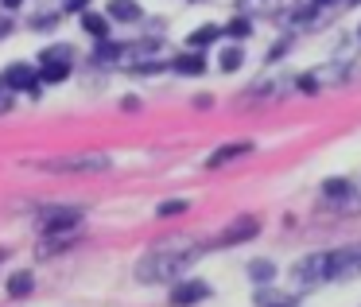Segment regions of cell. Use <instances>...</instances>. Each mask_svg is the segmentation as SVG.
<instances>
[{
    "mask_svg": "<svg viewBox=\"0 0 361 307\" xmlns=\"http://www.w3.org/2000/svg\"><path fill=\"white\" fill-rule=\"evenodd\" d=\"M206 296H210V288L190 280V284H179V288L171 291V303L175 307H187V303H198V299H206Z\"/></svg>",
    "mask_w": 361,
    "mask_h": 307,
    "instance_id": "52a82bcc",
    "label": "cell"
},
{
    "mask_svg": "<svg viewBox=\"0 0 361 307\" xmlns=\"http://www.w3.org/2000/svg\"><path fill=\"white\" fill-rule=\"evenodd\" d=\"M175 71H179V74H202L206 71V59L202 55H183V59H175Z\"/></svg>",
    "mask_w": 361,
    "mask_h": 307,
    "instance_id": "4fadbf2b",
    "label": "cell"
},
{
    "mask_svg": "<svg viewBox=\"0 0 361 307\" xmlns=\"http://www.w3.org/2000/svg\"><path fill=\"white\" fill-rule=\"evenodd\" d=\"M159 214H164V218H175V214H187V203H179V198H175V203H164V206H159Z\"/></svg>",
    "mask_w": 361,
    "mask_h": 307,
    "instance_id": "d6986e66",
    "label": "cell"
},
{
    "mask_svg": "<svg viewBox=\"0 0 361 307\" xmlns=\"http://www.w3.org/2000/svg\"><path fill=\"white\" fill-rule=\"evenodd\" d=\"M0 257H4V253H0Z\"/></svg>",
    "mask_w": 361,
    "mask_h": 307,
    "instance_id": "83f0119b",
    "label": "cell"
},
{
    "mask_svg": "<svg viewBox=\"0 0 361 307\" xmlns=\"http://www.w3.org/2000/svg\"><path fill=\"white\" fill-rule=\"evenodd\" d=\"M4 86H8V90H27L32 97H39L35 71H32V66H24V63H16V66H8V71H4Z\"/></svg>",
    "mask_w": 361,
    "mask_h": 307,
    "instance_id": "5b68a950",
    "label": "cell"
},
{
    "mask_svg": "<svg viewBox=\"0 0 361 307\" xmlns=\"http://www.w3.org/2000/svg\"><path fill=\"white\" fill-rule=\"evenodd\" d=\"M4 4H8V8H20V4H24V0H4Z\"/></svg>",
    "mask_w": 361,
    "mask_h": 307,
    "instance_id": "d4e9b609",
    "label": "cell"
},
{
    "mask_svg": "<svg viewBox=\"0 0 361 307\" xmlns=\"http://www.w3.org/2000/svg\"><path fill=\"white\" fill-rule=\"evenodd\" d=\"M226 32H229V35H249V20H233Z\"/></svg>",
    "mask_w": 361,
    "mask_h": 307,
    "instance_id": "44dd1931",
    "label": "cell"
},
{
    "mask_svg": "<svg viewBox=\"0 0 361 307\" xmlns=\"http://www.w3.org/2000/svg\"><path fill=\"white\" fill-rule=\"evenodd\" d=\"M109 16L133 24V20H140V4H136V0H109Z\"/></svg>",
    "mask_w": 361,
    "mask_h": 307,
    "instance_id": "30bf717a",
    "label": "cell"
},
{
    "mask_svg": "<svg viewBox=\"0 0 361 307\" xmlns=\"http://www.w3.org/2000/svg\"><path fill=\"white\" fill-rule=\"evenodd\" d=\"M32 288H35V276H32V272H16V276L8 280V296H16V299H24Z\"/></svg>",
    "mask_w": 361,
    "mask_h": 307,
    "instance_id": "8fae6325",
    "label": "cell"
},
{
    "mask_svg": "<svg viewBox=\"0 0 361 307\" xmlns=\"http://www.w3.org/2000/svg\"><path fill=\"white\" fill-rule=\"evenodd\" d=\"M82 28H86L94 40H105V35H109V24H105V16H94V12H86V16H82Z\"/></svg>",
    "mask_w": 361,
    "mask_h": 307,
    "instance_id": "7c38bea8",
    "label": "cell"
},
{
    "mask_svg": "<svg viewBox=\"0 0 361 307\" xmlns=\"http://www.w3.org/2000/svg\"><path fill=\"white\" fill-rule=\"evenodd\" d=\"M350 4H361V0H350Z\"/></svg>",
    "mask_w": 361,
    "mask_h": 307,
    "instance_id": "4316f807",
    "label": "cell"
},
{
    "mask_svg": "<svg viewBox=\"0 0 361 307\" xmlns=\"http://www.w3.org/2000/svg\"><path fill=\"white\" fill-rule=\"evenodd\" d=\"M295 288H314V284H326V253H314V257L299 260L295 272H291Z\"/></svg>",
    "mask_w": 361,
    "mask_h": 307,
    "instance_id": "3957f363",
    "label": "cell"
},
{
    "mask_svg": "<svg viewBox=\"0 0 361 307\" xmlns=\"http://www.w3.org/2000/svg\"><path fill=\"white\" fill-rule=\"evenodd\" d=\"M78 222H82L78 210H55V214H47L43 229H47V234H63V229H74Z\"/></svg>",
    "mask_w": 361,
    "mask_h": 307,
    "instance_id": "ba28073f",
    "label": "cell"
},
{
    "mask_svg": "<svg viewBox=\"0 0 361 307\" xmlns=\"http://www.w3.org/2000/svg\"><path fill=\"white\" fill-rule=\"evenodd\" d=\"M299 90H303V94H314V90H319V82H314L311 74H303V78H299Z\"/></svg>",
    "mask_w": 361,
    "mask_h": 307,
    "instance_id": "603a6c76",
    "label": "cell"
},
{
    "mask_svg": "<svg viewBox=\"0 0 361 307\" xmlns=\"http://www.w3.org/2000/svg\"><path fill=\"white\" fill-rule=\"evenodd\" d=\"M322 191H326L330 198H338V195H345V191H350V183H345V179H330V183H326V187H322Z\"/></svg>",
    "mask_w": 361,
    "mask_h": 307,
    "instance_id": "ffe728a7",
    "label": "cell"
},
{
    "mask_svg": "<svg viewBox=\"0 0 361 307\" xmlns=\"http://www.w3.org/2000/svg\"><path fill=\"white\" fill-rule=\"evenodd\" d=\"M43 66H55V63H71V47H63V43H55V47H47L39 55Z\"/></svg>",
    "mask_w": 361,
    "mask_h": 307,
    "instance_id": "5bb4252c",
    "label": "cell"
},
{
    "mask_svg": "<svg viewBox=\"0 0 361 307\" xmlns=\"http://www.w3.org/2000/svg\"><path fill=\"white\" fill-rule=\"evenodd\" d=\"M357 35H361V32H357Z\"/></svg>",
    "mask_w": 361,
    "mask_h": 307,
    "instance_id": "f1b7e54d",
    "label": "cell"
},
{
    "mask_svg": "<svg viewBox=\"0 0 361 307\" xmlns=\"http://www.w3.org/2000/svg\"><path fill=\"white\" fill-rule=\"evenodd\" d=\"M8 94H12V90L4 86V78H0V113H4V109H12V97H8Z\"/></svg>",
    "mask_w": 361,
    "mask_h": 307,
    "instance_id": "7402d4cb",
    "label": "cell"
},
{
    "mask_svg": "<svg viewBox=\"0 0 361 307\" xmlns=\"http://www.w3.org/2000/svg\"><path fill=\"white\" fill-rule=\"evenodd\" d=\"M198 249H202V245H198L195 237H183V234L164 237V241H156V245H152V249L140 257V265H136V280H144V284L175 280V276H179L183 268L190 265V260L202 257Z\"/></svg>",
    "mask_w": 361,
    "mask_h": 307,
    "instance_id": "6da1fadb",
    "label": "cell"
},
{
    "mask_svg": "<svg viewBox=\"0 0 361 307\" xmlns=\"http://www.w3.org/2000/svg\"><path fill=\"white\" fill-rule=\"evenodd\" d=\"M257 234H260L257 218H237V222H229V226L218 234V245L221 249H226V245H241V241H249V237H257Z\"/></svg>",
    "mask_w": 361,
    "mask_h": 307,
    "instance_id": "277c9868",
    "label": "cell"
},
{
    "mask_svg": "<svg viewBox=\"0 0 361 307\" xmlns=\"http://www.w3.org/2000/svg\"><path fill=\"white\" fill-rule=\"evenodd\" d=\"M71 74V63H55V66H43V82H63Z\"/></svg>",
    "mask_w": 361,
    "mask_h": 307,
    "instance_id": "9a60e30c",
    "label": "cell"
},
{
    "mask_svg": "<svg viewBox=\"0 0 361 307\" xmlns=\"http://www.w3.org/2000/svg\"><path fill=\"white\" fill-rule=\"evenodd\" d=\"M319 4H330V0H319Z\"/></svg>",
    "mask_w": 361,
    "mask_h": 307,
    "instance_id": "484cf974",
    "label": "cell"
},
{
    "mask_svg": "<svg viewBox=\"0 0 361 307\" xmlns=\"http://www.w3.org/2000/svg\"><path fill=\"white\" fill-rule=\"evenodd\" d=\"M272 272H276V268L268 265V260H252V265H249V276H252V280H272Z\"/></svg>",
    "mask_w": 361,
    "mask_h": 307,
    "instance_id": "2e32d148",
    "label": "cell"
},
{
    "mask_svg": "<svg viewBox=\"0 0 361 307\" xmlns=\"http://www.w3.org/2000/svg\"><path fill=\"white\" fill-rule=\"evenodd\" d=\"M86 4H90V0H66V12H82Z\"/></svg>",
    "mask_w": 361,
    "mask_h": 307,
    "instance_id": "cb8c5ba5",
    "label": "cell"
},
{
    "mask_svg": "<svg viewBox=\"0 0 361 307\" xmlns=\"http://www.w3.org/2000/svg\"><path fill=\"white\" fill-rule=\"evenodd\" d=\"M249 152H252V144H245V140L241 144H226V148H218L210 159H206V164L218 167V164H229V159H237V156H249Z\"/></svg>",
    "mask_w": 361,
    "mask_h": 307,
    "instance_id": "9c48e42d",
    "label": "cell"
},
{
    "mask_svg": "<svg viewBox=\"0 0 361 307\" xmlns=\"http://www.w3.org/2000/svg\"><path fill=\"white\" fill-rule=\"evenodd\" d=\"M237 66H241V51L237 47L221 51V71H237Z\"/></svg>",
    "mask_w": 361,
    "mask_h": 307,
    "instance_id": "ac0fdd59",
    "label": "cell"
},
{
    "mask_svg": "<svg viewBox=\"0 0 361 307\" xmlns=\"http://www.w3.org/2000/svg\"><path fill=\"white\" fill-rule=\"evenodd\" d=\"M350 276H361V245L326 253V280H350Z\"/></svg>",
    "mask_w": 361,
    "mask_h": 307,
    "instance_id": "7a4b0ae2",
    "label": "cell"
},
{
    "mask_svg": "<svg viewBox=\"0 0 361 307\" xmlns=\"http://www.w3.org/2000/svg\"><path fill=\"white\" fill-rule=\"evenodd\" d=\"M218 28H198V32L195 35H190V43H195V47H206V43H214V40H218Z\"/></svg>",
    "mask_w": 361,
    "mask_h": 307,
    "instance_id": "e0dca14e",
    "label": "cell"
},
{
    "mask_svg": "<svg viewBox=\"0 0 361 307\" xmlns=\"http://www.w3.org/2000/svg\"><path fill=\"white\" fill-rule=\"evenodd\" d=\"M109 159L105 156H74V159H59V164H47V171H105Z\"/></svg>",
    "mask_w": 361,
    "mask_h": 307,
    "instance_id": "8992f818",
    "label": "cell"
}]
</instances>
